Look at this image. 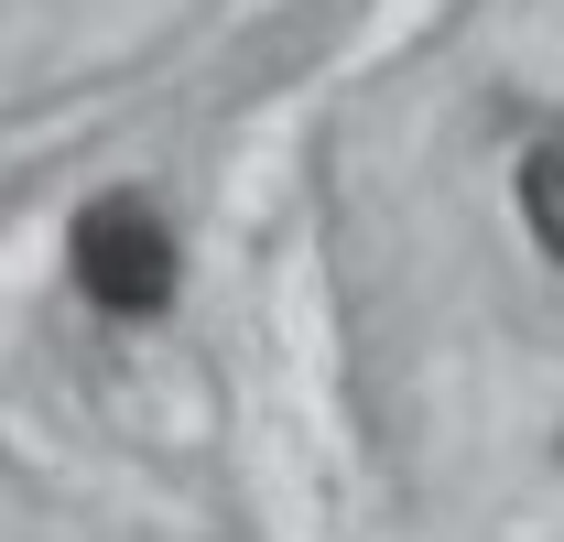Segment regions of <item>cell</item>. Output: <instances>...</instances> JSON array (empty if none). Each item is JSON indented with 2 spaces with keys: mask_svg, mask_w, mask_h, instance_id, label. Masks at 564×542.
I'll use <instances>...</instances> for the list:
<instances>
[{
  "mask_svg": "<svg viewBox=\"0 0 564 542\" xmlns=\"http://www.w3.org/2000/svg\"><path fill=\"white\" fill-rule=\"evenodd\" d=\"M66 261H76V293H87L98 315H163V304H174V282H185L174 228H163V206H152V196H98V206H76Z\"/></svg>",
  "mask_w": 564,
  "mask_h": 542,
  "instance_id": "cell-1",
  "label": "cell"
},
{
  "mask_svg": "<svg viewBox=\"0 0 564 542\" xmlns=\"http://www.w3.org/2000/svg\"><path fill=\"white\" fill-rule=\"evenodd\" d=\"M521 217H532V239L564 261V120L532 141V163H521Z\"/></svg>",
  "mask_w": 564,
  "mask_h": 542,
  "instance_id": "cell-2",
  "label": "cell"
}]
</instances>
